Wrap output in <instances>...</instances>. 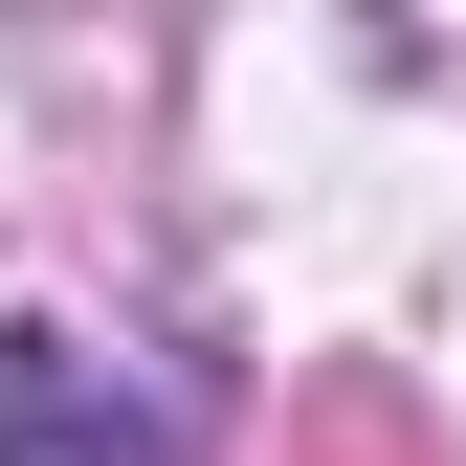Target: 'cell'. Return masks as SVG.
Listing matches in <instances>:
<instances>
[{
  "label": "cell",
  "instance_id": "6da1fadb",
  "mask_svg": "<svg viewBox=\"0 0 466 466\" xmlns=\"http://www.w3.org/2000/svg\"><path fill=\"white\" fill-rule=\"evenodd\" d=\"M0 466H178V400L111 378L67 311H23L0 333Z\"/></svg>",
  "mask_w": 466,
  "mask_h": 466
},
{
  "label": "cell",
  "instance_id": "7a4b0ae2",
  "mask_svg": "<svg viewBox=\"0 0 466 466\" xmlns=\"http://www.w3.org/2000/svg\"><path fill=\"white\" fill-rule=\"evenodd\" d=\"M289 466H422V400H400V378H333L311 422H289Z\"/></svg>",
  "mask_w": 466,
  "mask_h": 466
}]
</instances>
